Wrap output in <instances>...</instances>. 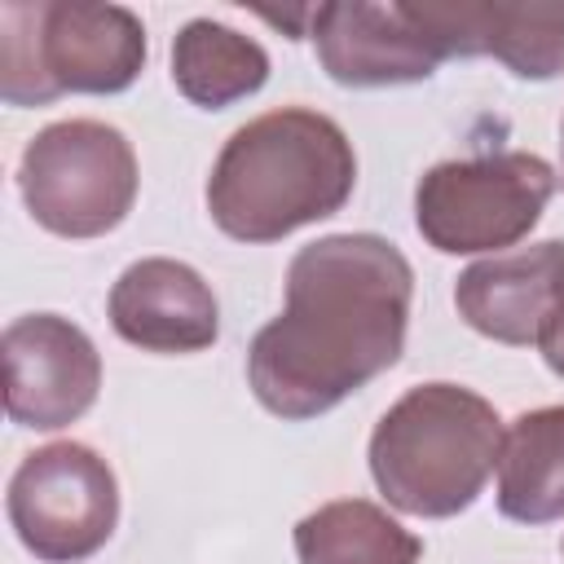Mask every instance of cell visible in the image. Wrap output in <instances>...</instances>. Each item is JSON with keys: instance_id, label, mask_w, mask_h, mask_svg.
<instances>
[{"instance_id": "1", "label": "cell", "mask_w": 564, "mask_h": 564, "mask_svg": "<svg viewBox=\"0 0 564 564\" xmlns=\"http://www.w3.org/2000/svg\"><path fill=\"white\" fill-rule=\"evenodd\" d=\"M414 304V269L397 242L379 234H326L286 264V304L247 348V383L256 401L304 423L405 352Z\"/></svg>"}, {"instance_id": "2", "label": "cell", "mask_w": 564, "mask_h": 564, "mask_svg": "<svg viewBox=\"0 0 564 564\" xmlns=\"http://www.w3.org/2000/svg\"><path fill=\"white\" fill-rule=\"evenodd\" d=\"M348 132L308 106H278L229 132L207 176V212L234 242H278L352 198Z\"/></svg>"}, {"instance_id": "3", "label": "cell", "mask_w": 564, "mask_h": 564, "mask_svg": "<svg viewBox=\"0 0 564 564\" xmlns=\"http://www.w3.org/2000/svg\"><path fill=\"white\" fill-rule=\"evenodd\" d=\"M498 410L449 379L419 383L397 397L370 432V480L388 507L419 520H449L467 511L502 454Z\"/></svg>"}, {"instance_id": "4", "label": "cell", "mask_w": 564, "mask_h": 564, "mask_svg": "<svg viewBox=\"0 0 564 564\" xmlns=\"http://www.w3.org/2000/svg\"><path fill=\"white\" fill-rule=\"evenodd\" d=\"M145 26L123 4L4 0L0 4V97L48 106L66 93H128L145 70Z\"/></svg>"}, {"instance_id": "5", "label": "cell", "mask_w": 564, "mask_h": 564, "mask_svg": "<svg viewBox=\"0 0 564 564\" xmlns=\"http://www.w3.org/2000/svg\"><path fill=\"white\" fill-rule=\"evenodd\" d=\"M555 167L529 150L449 159L414 185V229L441 256H502L542 220Z\"/></svg>"}, {"instance_id": "6", "label": "cell", "mask_w": 564, "mask_h": 564, "mask_svg": "<svg viewBox=\"0 0 564 564\" xmlns=\"http://www.w3.org/2000/svg\"><path fill=\"white\" fill-rule=\"evenodd\" d=\"M137 150L101 119H57L18 159V194L31 220L57 238H101L137 203Z\"/></svg>"}, {"instance_id": "7", "label": "cell", "mask_w": 564, "mask_h": 564, "mask_svg": "<svg viewBox=\"0 0 564 564\" xmlns=\"http://www.w3.org/2000/svg\"><path fill=\"white\" fill-rule=\"evenodd\" d=\"M4 511L40 564H84L119 524V480L93 445L53 441L18 463Z\"/></svg>"}, {"instance_id": "8", "label": "cell", "mask_w": 564, "mask_h": 564, "mask_svg": "<svg viewBox=\"0 0 564 564\" xmlns=\"http://www.w3.org/2000/svg\"><path fill=\"white\" fill-rule=\"evenodd\" d=\"M4 414L18 427L57 432L84 419L101 392V352L62 313H26L4 326Z\"/></svg>"}, {"instance_id": "9", "label": "cell", "mask_w": 564, "mask_h": 564, "mask_svg": "<svg viewBox=\"0 0 564 564\" xmlns=\"http://www.w3.org/2000/svg\"><path fill=\"white\" fill-rule=\"evenodd\" d=\"M308 40L317 44L322 70L344 88L423 84L445 62L436 40L410 13V4H370V0L317 4Z\"/></svg>"}, {"instance_id": "10", "label": "cell", "mask_w": 564, "mask_h": 564, "mask_svg": "<svg viewBox=\"0 0 564 564\" xmlns=\"http://www.w3.org/2000/svg\"><path fill=\"white\" fill-rule=\"evenodd\" d=\"M441 57H494L516 79L564 75V0H445L410 4Z\"/></svg>"}, {"instance_id": "11", "label": "cell", "mask_w": 564, "mask_h": 564, "mask_svg": "<svg viewBox=\"0 0 564 564\" xmlns=\"http://www.w3.org/2000/svg\"><path fill=\"white\" fill-rule=\"evenodd\" d=\"M110 326L141 352H203L220 335V304L207 278L172 256L128 264L106 300Z\"/></svg>"}, {"instance_id": "12", "label": "cell", "mask_w": 564, "mask_h": 564, "mask_svg": "<svg viewBox=\"0 0 564 564\" xmlns=\"http://www.w3.org/2000/svg\"><path fill=\"white\" fill-rule=\"evenodd\" d=\"M560 260H564V242L546 238V242L467 264L454 282L458 317L485 339H498L511 348L538 344Z\"/></svg>"}, {"instance_id": "13", "label": "cell", "mask_w": 564, "mask_h": 564, "mask_svg": "<svg viewBox=\"0 0 564 564\" xmlns=\"http://www.w3.org/2000/svg\"><path fill=\"white\" fill-rule=\"evenodd\" d=\"M498 511L516 524L564 520V405L524 410L502 432Z\"/></svg>"}, {"instance_id": "14", "label": "cell", "mask_w": 564, "mask_h": 564, "mask_svg": "<svg viewBox=\"0 0 564 564\" xmlns=\"http://www.w3.org/2000/svg\"><path fill=\"white\" fill-rule=\"evenodd\" d=\"M172 84L189 106L225 110L269 84V53L225 22L189 18L172 35Z\"/></svg>"}, {"instance_id": "15", "label": "cell", "mask_w": 564, "mask_h": 564, "mask_svg": "<svg viewBox=\"0 0 564 564\" xmlns=\"http://www.w3.org/2000/svg\"><path fill=\"white\" fill-rule=\"evenodd\" d=\"M300 564H419L423 542L366 498H335L308 511L295 533Z\"/></svg>"}, {"instance_id": "16", "label": "cell", "mask_w": 564, "mask_h": 564, "mask_svg": "<svg viewBox=\"0 0 564 564\" xmlns=\"http://www.w3.org/2000/svg\"><path fill=\"white\" fill-rule=\"evenodd\" d=\"M542 361L564 379V260L555 269V286H551V304H546V317H542V330H538V344Z\"/></svg>"}, {"instance_id": "17", "label": "cell", "mask_w": 564, "mask_h": 564, "mask_svg": "<svg viewBox=\"0 0 564 564\" xmlns=\"http://www.w3.org/2000/svg\"><path fill=\"white\" fill-rule=\"evenodd\" d=\"M560 150H564V123H560Z\"/></svg>"}]
</instances>
